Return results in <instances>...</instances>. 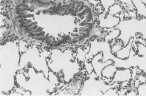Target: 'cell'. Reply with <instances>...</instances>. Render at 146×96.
Masks as SVG:
<instances>
[{
    "instance_id": "1",
    "label": "cell",
    "mask_w": 146,
    "mask_h": 96,
    "mask_svg": "<svg viewBox=\"0 0 146 96\" xmlns=\"http://www.w3.org/2000/svg\"><path fill=\"white\" fill-rule=\"evenodd\" d=\"M121 22L119 17L105 13L100 14L98 18V26L102 29L111 30L117 26Z\"/></svg>"
},
{
    "instance_id": "2",
    "label": "cell",
    "mask_w": 146,
    "mask_h": 96,
    "mask_svg": "<svg viewBox=\"0 0 146 96\" xmlns=\"http://www.w3.org/2000/svg\"><path fill=\"white\" fill-rule=\"evenodd\" d=\"M104 55L100 52L94 55L91 60V63L93 67V69L97 75L98 77L101 78V72L102 69L106 66L114 64V61L112 60H108L105 62H102Z\"/></svg>"
},
{
    "instance_id": "3",
    "label": "cell",
    "mask_w": 146,
    "mask_h": 96,
    "mask_svg": "<svg viewBox=\"0 0 146 96\" xmlns=\"http://www.w3.org/2000/svg\"><path fill=\"white\" fill-rule=\"evenodd\" d=\"M132 79V70L129 68H119L117 69L111 83H120L125 82H130Z\"/></svg>"
},
{
    "instance_id": "4",
    "label": "cell",
    "mask_w": 146,
    "mask_h": 96,
    "mask_svg": "<svg viewBox=\"0 0 146 96\" xmlns=\"http://www.w3.org/2000/svg\"><path fill=\"white\" fill-rule=\"evenodd\" d=\"M132 43H133V39H131L129 40V42L115 54V57L117 58V59H119L123 60H127L129 58L131 51L133 48Z\"/></svg>"
},
{
    "instance_id": "5",
    "label": "cell",
    "mask_w": 146,
    "mask_h": 96,
    "mask_svg": "<svg viewBox=\"0 0 146 96\" xmlns=\"http://www.w3.org/2000/svg\"><path fill=\"white\" fill-rule=\"evenodd\" d=\"M117 68L114 64H111L105 66L101 72V78H105L109 81H112L116 71Z\"/></svg>"
},
{
    "instance_id": "6",
    "label": "cell",
    "mask_w": 146,
    "mask_h": 96,
    "mask_svg": "<svg viewBox=\"0 0 146 96\" xmlns=\"http://www.w3.org/2000/svg\"><path fill=\"white\" fill-rule=\"evenodd\" d=\"M132 4L137 16L146 19V5L141 0H132Z\"/></svg>"
},
{
    "instance_id": "7",
    "label": "cell",
    "mask_w": 146,
    "mask_h": 96,
    "mask_svg": "<svg viewBox=\"0 0 146 96\" xmlns=\"http://www.w3.org/2000/svg\"><path fill=\"white\" fill-rule=\"evenodd\" d=\"M121 35V30L119 28H115L110 30L109 32L105 36L104 39L106 42H109L117 39Z\"/></svg>"
},
{
    "instance_id": "8",
    "label": "cell",
    "mask_w": 146,
    "mask_h": 96,
    "mask_svg": "<svg viewBox=\"0 0 146 96\" xmlns=\"http://www.w3.org/2000/svg\"><path fill=\"white\" fill-rule=\"evenodd\" d=\"M123 12H124L123 8L120 4L117 3H116L115 4H114L113 5H112L110 8H109L108 11V14L112 16H115L116 17Z\"/></svg>"
},
{
    "instance_id": "9",
    "label": "cell",
    "mask_w": 146,
    "mask_h": 96,
    "mask_svg": "<svg viewBox=\"0 0 146 96\" xmlns=\"http://www.w3.org/2000/svg\"><path fill=\"white\" fill-rule=\"evenodd\" d=\"M100 4L104 8V13H107L109 8L116 3V0H98Z\"/></svg>"
},
{
    "instance_id": "10",
    "label": "cell",
    "mask_w": 146,
    "mask_h": 96,
    "mask_svg": "<svg viewBox=\"0 0 146 96\" xmlns=\"http://www.w3.org/2000/svg\"><path fill=\"white\" fill-rule=\"evenodd\" d=\"M136 54L140 56H146V45L143 43H138L136 50Z\"/></svg>"
},
{
    "instance_id": "11",
    "label": "cell",
    "mask_w": 146,
    "mask_h": 96,
    "mask_svg": "<svg viewBox=\"0 0 146 96\" xmlns=\"http://www.w3.org/2000/svg\"><path fill=\"white\" fill-rule=\"evenodd\" d=\"M103 95H119V93H118V90L116 88H114V87H111L109 88V89H108L104 94Z\"/></svg>"
},
{
    "instance_id": "12",
    "label": "cell",
    "mask_w": 146,
    "mask_h": 96,
    "mask_svg": "<svg viewBox=\"0 0 146 96\" xmlns=\"http://www.w3.org/2000/svg\"><path fill=\"white\" fill-rule=\"evenodd\" d=\"M85 66H86V72L88 73V74H90L91 73H92L93 70H94L91 62H86L85 63Z\"/></svg>"
},
{
    "instance_id": "13",
    "label": "cell",
    "mask_w": 146,
    "mask_h": 96,
    "mask_svg": "<svg viewBox=\"0 0 146 96\" xmlns=\"http://www.w3.org/2000/svg\"><path fill=\"white\" fill-rule=\"evenodd\" d=\"M126 95H138V94H137V91H136L133 90H132L130 91H127Z\"/></svg>"
},
{
    "instance_id": "14",
    "label": "cell",
    "mask_w": 146,
    "mask_h": 96,
    "mask_svg": "<svg viewBox=\"0 0 146 96\" xmlns=\"http://www.w3.org/2000/svg\"><path fill=\"white\" fill-rule=\"evenodd\" d=\"M141 1L144 4H145L146 5V0H141Z\"/></svg>"
}]
</instances>
